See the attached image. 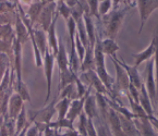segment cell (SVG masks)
I'll return each mask as SVG.
<instances>
[{"mask_svg":"<svg viewBox=\"0 0 158 136\" xmlns=\"http://www.w3.org/2000/svg\"><path fill=\"white\" fill-rule=\"evenodd\" d=\"M130 8H119L117 10H112L110 13L105 14L104 23L106 25V36L109 39H114L123 23L124 16L127 15Z\"/></svg>","mask_w":158,"mask_h":136,"instance_id":"cell-1","label":"cell"},{"mask_svg":"<svg viewBox=\"0 0 158 136\" xmlns=\"http://www.w3.org/2000/svg\"><path fill=\"white\" fill-rule=\"evenodd\" d=\"M111 60L114 62V65L116 68V73H117V79H116V84H114V87H112V92H111V98H112V94L114 95H121L123 93L124 95L128 93V88L130 85V80H129V76L127 74L126 70L121 67L118 62L116 61V59L112 57Z\"/></svg>","mask_w":158,"mask_h":136,"instance_id":"cell-2","label":"cell"},{"mask_svg":"<svg viewBox=\"0 0 158 136\" xmlns=\"http://www.w3.org/2000/svg\"><path fill=\"white\" fill-rule=\"evenodd\" d=\"M144 85L146 87V90L149 95V98L152 100L153 107L156 108L157 106V98L156 97V82H155V73H154V59L153 57L147 60L146 70H145V82Z\"/></svg>","mask_w":158,"mask_h":136,"instance_id":"cell-3","label":"cell"},{"mask_svg":"<svg viewBox=\"0 0 158 136\" xmlns=\"http://www.w3.org/2000/svg\"><path fill=\"white\" fill-rule=\"evenodd\" d=\"M136 3L139 7V19H141V25L139 30V34H141L149 15L156 9H158V0H136Z\"/></svg>","mask_w":158,"mask_h":136,"instance_id":"cell-4","label":"cell"},{"mask_svg":"<svg viewBox=\"0 0 158 136\" xmlns=\"http://www.w3.org/2000/svg\"><path fill=\"white\" fill-rule=\"evenodd\" d=\"M56 104L57 98H55L54 101L51 102L49 106L45 107L44 109H40L37 111H28V117H30V122H40L48 124L50 122L51 117L56 112Z\"/></svg>","mask_w":158,"mask_h":136,"instance_id":"cell-5","label":"cell"},{"mask_svg":"<svg viewBox=\"0 0 158 136\" xmlns=\"http://www.w3.org/2000/svg\"><path fill=\"white\" fill-rule=\"evenodd\" d=\"M110 57L114 58L117 62H118L121 67L126 70L127 74H128V76H129V80H130V83H132L135 87L139 89V88H141V86H142V84H143V81H142V77H141V75H139V70H137V68L134 67V65H133V67L129 65L128 63L123 60V59H119V58L117 57V53L110 56Z\"/></svg>","mask_w":158,"mask_h":136,"instance_id":"cell-6","label":"cell"},{"mask_svg":"<svg viewBox=\"0 0 158 136\" xmlns=\"http://www.w3.org/2000/svg\"><path fill=\"white\" fill-rule=\"evenodd\" d=\"M91 89H92V86H89L86 90L85 95L81 98H77V99H74L71 101L70 104V107H69V110H68V113H67V117L65 118L69 119L70 121L72 123H74L75 119L79 117L80 114L82 113V110L84 108V102H85V99H86V96L91 93Z\"/></svg>","mask_w":158,"mask_h":136,"instance_id":"cell-7","label":"cell"},{"mask_svg":"<svg viewBox=\"0 0 158 136\" xmlns=\"http://www.w3.org/2000/svg\"><path fill=\"white\" fill-rule=\"evenodd\" d=\"M54 56H50L48 50L46 49L45 51V71H46V77H47V96H46V102L50 98L51 94V79H52V68H54Z\"/></svg>","mask_w":158,"mask_h":136,"instance_id":"cell-8","label":"cell"},{"mask_svg":"<svg viewBox=\"0 0 158 136\" xmlns=\"http://www.w3.org/2000/svg\"><path fill=\"white\" fill-rule=\"evenodd\" d=\"M133 121H134L135 126L137 127L141 136H157L155 129L152 125L151 121L148 120V117L147 118H136Z\"/></svg>","mask_w":158,"mask_h":136,"instance_id":"cell-9","label":"cell"},{"mask_svg":"<svg viewBox=\"0 0 158 136\" xmlns=\"http://www.w3.org/2000/svg\"><path fill=\"white\" fill-rule=\"evenodd\" d=\"M139 105L142 106V108L145 110L147 115H154V107L144 83L142 84V86L139 88Z\"/></svg>","mask_w":158,"mask_h":136,"instance_id":"cell-10","label":"cell"},{"mask_svg":"<svg viewBox=\"0 0 158 136\" xmlns=\"http://www.w3.org/2000/svg\"><path fill=\"white\" fill-rule=\"evenodd\" d=\"M153 56H154V42L152 40L151 44H149L143 51H141V52H139V53H132V57L134 58V60H135L134 67L139 68V64H142L143 62L149 60Z\"/></svg>","mask_w":158,"mask_h":136,"instance_id":"cell-11","label":"cell"},{"mask_svg":"<svg viewBox=\"0 0 158 136\" xmlns=\"http://www.w3.org/2000/svg\"><path fill=\"white\" fill-rule=\"evenodd\" d=\"M84 109H85V114L87 115V118L92 119V120L98 118V112L96 109V96L91 94L86 96L85 102H84Z\"/></svg>","mask_w":158,"mask_h":136,"instance_id":"cell-12","label":"cell"},{"mask_svg":"<svg viewBox=\"0 0 158 136\" xmlns=\"http://www.w3.org/2000/svg\"><path fill=\"white\" fill-rule=\"evenodd\" d=\"M154 42V73H155V82H156V94L158 97V25L154 30L153 39Z\"/></svg>","mask_w":158,"mask_h":136,"instance_id":"cell-13","label":"cell"},{"mask_svg":"<svg viewBox=\"0 0 158 136\" xmlns=\"http://www.w3.org/2000/svg\"><path fill=\"white\" fill-rule=\"evenodd\" d=\"M23 108L22 106V98L20 95H14L10 99L9 104V118L11 120H15L20 113V109Z\"/></svg>","mask_w":158,"mask_h":136,"instance_id":"cell-14","label":"cell"},{"mask_svg":"<svg viewBox=\"0 0 158 136\" xmlns=\"http://www.w3.org/2000/svg\"><path fill=\"white\" fill-rule=\"evenodd\" d=\"M56 57H57V61H58V64H59V69H60V73L69 70L68 69L69 60H68V58H67L64 45H63L62 42H60L58 44V52H57Z\"/></svg>","mask_w":158,"mask_h":136,"instance_id":"cell-15","label":"cell"},{"mask_svg":"<svg viewBox=\"0 0 158 136\" xmlns=\"http://www.w3.org/2000/svg\"><path fill=\"white\" fill-rule=\"evenodd\" d=\"M126 96L128 97V100H129V102H130L131 112H132L133 114H135L136 118H147V117H148V115L146 114V112H145V110L142 108V106L139 104H137V102H135L134 100L132 99V97L130 96L129 92L126 94Z\"/></svg>","mask_w":158,"mask_h":136,"instance_id":"cell-16","label":"cell"},{"mask_svg":"<svg viewBox=\"0 0 158 136\" xmlns=\"http://www.w3.org/2000/svg\"><path fill=\"white\" fill-rule=\"evenodd\" d=\"M71 101H72V100L65 97V98H61L60 101L56 105V111L58 112V120L64 119L65 117H67V113H68V110H69Z\"/></svg>","mask_w":158,"mask_h":136,"instance_id":"cell-17","label":"cell"},{"mask_svg":"<svg viewBox=\"0 0 158 136\" xmlns=\"http://www.w3.org/2000/svg\"><path fill=\"white\" fill-rule=\"evenodd\" d=\"M102 50L104 52V55L112 56L119 50V46L116 44L114 39H104L102 40Z\"/></svg>","mask_w":158,"mask_h":136,"instance_id":"cell-18","label":"cell"},{"mask_svg":"<svg viewBox=\"0 0 158 136\" xmlns=\"http://www.w3.org/2000/svg\"><path fill=\"white\" fill-rule=\"evenodd\" d=\"M16 28H18V40L20 42V44H23V43L27 39L28 33H27V31H26L25 26L21 23L20 19H18V26H16Z\"/></svg>","mask_w":158,"mask_h":136,"instance_id":"cell-19","label":"cell"},{"mask_svg":"<svg viewBox=\"0 0 158 136\" xmlns=\"http://www.w3.org/2000/svg\"><path fill=\"white\" fill-rule=\"evenodd\" d=\"M25 108H22L21 112L18 115V123H16V127H15V134H19L22 131V129H24V126L26 125V120H25Z\"/></svg>","mask_w":158,"mask_h":136,"instance_id":"cell-20","label":"cell"},{"mask_svg":"<svg viewBox=\"0 0 158 136\" xmlns=\"http://www.w3.org/2000/svg\"><path fill=\"white\" fill-rule=\"evenodd\" d=\"M79 133L81 135L87 136V115L85 112H82L80 114V121H79Z\"/></svg>","mask_w":158,"mask_h":136,"instance_id":"cell-21","label":"cell"},{"mask_svg":"<svg viewBox=\"0 0 158 136\" xmlns=\"http://www.w3.org/2000/svg\"><path fill=\"white\" fill-rule=\"evenodd\" d=\"M110 8H111V0H104L100 2V5L98 6V13L100 16L105 15L109 12Z\"/></svg>","mask_w":158,"mask_h":136,"instance_id":"cell-22","label":"cell"},{"mask_svg":"<svg viewBox=\"0 0 158 136\" xmlns=\"http://www.w3.org/2000/svg\"><path fill=\"white\" fill-rule=\"evenodd\" d=\"M38 134H40V130H38L37 125L35 123L33 126L28 127L27 132H26V136H38Z\"/></svg>","mask_w":158,"mask_h":136,"instance_id":"cell-23","label":"cell"},{"mask_svg":"<svg viewBox=\"0 0 158 136\" xmlns=\"http://www.w3.org/2000/svg\"><path fill=\"white\" fill-rule=\"evenodd\" d=\"M111 2H112V5H114V10H117V9H119L120 3L123 2V0H112Z\"/></svg>","mask_w":158,"mask_h":136,"instance_id":"cell-24","label":"cell"},{"mask_svg":"<svg viewBox=\"0 0 158 136\" xmlns=\"http://www.w3.org/2000/svg\"><path fill=\"white\" fill-rule=\"evenodd\" d=\"M154 115L158 119V104H157V106H156V110L154 111Z\"/></svg>","mask_w":158,"mask_h":136,"instance_id":"cell-25","label":"cell"},{"mask_svg":"<svg viewBox=\"0 0 158 136\" xmlns=\"http://www.w3.org/2000/svg\"><path fill=\"white\" fill-rule=\"evenodd\" d=\"M100 1H104V0H100Z\"/></svg>","mask_w":158,"mask_h":136,"instance_id":"cell-26","label":"cell"},{"mask_svg":"<svg viewBox=\"0 0 158 136\" xmlns=\"http://www.w3.org/2000/svg\"><path fill=\"white\" fill-rule=\"evenodd\" d=\"M59 136H60V134H59Z\"/></svg>","mask_w":158,"mask_h":136,"instance_id":"cell-27","label":"cell"}]
</instances>
